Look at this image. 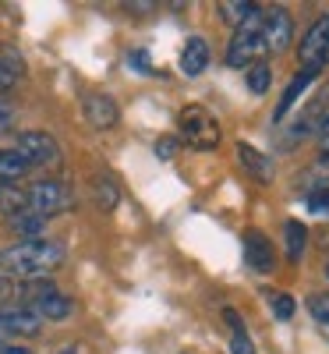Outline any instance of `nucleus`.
<instances>
[{"label":"nucleus","mask_w":329,"mask_h":354,"mask_svg":"<svg viewBox=\"0 0 329 354\" xmlns=\"http://www.w3.org/2000/svg\"><path fill=\"white\" fill-rule=\"evenodd\" d=\"M61 262H64V248L57 241H43V238L18 241L4 252V270L15 277H25V280H39L50 270H57Z\"/></svg>","instance_id":"1"},{"label":"nucleus","mask_w":329,"mask_h":354,"mask_svg":"<svg viewBox=\"0 0 329 354\" xmlns=\"http://www.w3.org/2000/svg\"><path fill=\"white\" fill-rule=\"evenodd\" d=\"M262 15L265 11H255L245 25L234 28V39L227 46V64L230 68H248V64L262 61V53H265V43H262Z\"/></svg>","instance_id":"2"},{"label":"nucleus","mask_w":329,"mask_h":354,"mask_svg":"<svg viewBox=\"0 0 329 354\" xmlns=\"http://www.w3.org/2000/svg\"><path fill=\"white\" fill-rule=\"evenodd\" d=\"M177 124H181V135L195 149H216L220 145V121L198 103H191L177 113Z\"/></svg>","instance_id":"3"},{"label":"nucleus","mask_w":329,"mask_h":354,"mask_svg":"<svg viewBox=\"0 0 329 354\" xmlns=\"http://www.w3.org/2000/svg\"><path fill=\"white\" fill-rule=\"evenodd\" d=\"M15 149L28 167H50V163L61 160V145H57V138L46 135V131H21Z\"/></svg>","instance_id":"4"},{"label":"nucleus","mask_w":329,"mask_h":354,"mask_svg":"<svg viewBox=\"0 0 329 354\" xmlns=\"http://www.w3.org/2000/svg\"><path fill=\"white\" fill-rule=\"evenodd\" d=\"M28 198V213H36L39 220L53 216V213H61L64 205H68V192L61 181H53V177H46V181H36L32 188L25 192Z\"/></svg>","instance_id":"5"},{"label":"nucleus","mask_w":329,"mask_h":354,"mask_svg":"<svg viewBox=\"0 0 329 354\" xmlns=\"http://www.w3.org/2000/svg\"><path fill=\"white\" fill-rule=\"evenodd\" d=\"M294 39V21H290V11L287 8H269L262 15V43H265V53H283Z\"/></svg>","instance_id":"6"},{"label":"nucleus","mask_w":329,"mask_h":354,"mask_svg":"<svg viewBox=\"0 0 329 354\" xmlns=\"http://www.w3.org/2000/svg\"><path fill=\"white\" fill-rule=\"evenodd\" d=\"M297 57H301V64L312 68V71H319L322 64H329V18H319L305 32Z\"/></svg>","instance_id":"7"},{"label":"nucleus","mask_w":329,"mask_h":354,"mask_svg":"<svg viewBox=\"0 0 329 354\" xmlns=\"http://www.w3.org/2000/svg\"><path fill=\"white\" fill-rule=\"evenodd\" d=\"M39 322L43 319L32 308H0V344L11 337H36Z\"/></svg>","instance_id":"8"},{"label":"nucleus","mask_w":329,"mask_h":354,"mask_svg":"<svg viewBox=\"0 0 329 354\" xmlns=\"http://www.w3.org/2000/svg\"><path fill=\"white\" fill-rule=\"evenodd\" d=\"M245 262L252 266L255 273H273L276 270V252H273V241L265 238L262 230H245Z\"/></svg>","instance_id":"9"},{"label":"nucleus","mask_w":329,"mask_h":354,"mask_svg":"<svg viewBox=\"0 0 329 354\" xmlns=\"http://www.w3.org/2000/svg\"><path fill=\"white\" fill-rule=\"evenodd\" d=\"M82 113H85V121L93 124V128H100V131L113 128L117 117H121V110H117V103H113L106 93H88V96L82 100Z\"/></svg>","instance_id":"10"},{"label":"nucleus","mask_w":329,"mask_h":354,"mask_svg":"<svg viewBox=\"0 0 329 354\" xmlns=\"http://www.w3.org/2000/svg\"><path fill=\"white\" fill-rule=\"evenodd\" d=\"M237 160H241V167L255 177L258 185H273V177H276V167H273V160H269L265 153H258L255 145H248V142H237Z\"/></svg>","instance_id":"11"},{"label":"nucleus","mask_w":329,"mask_h":354,"mask_svg":"<svg viewBox=\"0 0 329 354\" xmlns=\"http://www.w3.org/2000/svg\"><path fill=\"white\" fill-rule=\"evenodd\" d=\"M205 68H209V43L202 36H191L185 43V50H181V71L188 78H198Z\"/></svg>","instance_id":"12"},{"label":"nucleus","mask_w":329,"mask_h":354,"mask_svg":"<svg viewBox=\"0 0 329 354\" xmlns=\"http://www.w3.org/2000/svg\"><path fill=\"white\" fill-rule=\"evenodd\" d=\"M315 75H319V71L305 68L301 75H294V78H290V85L283 88V96H280V106H276V121H283V117H287V110H290V106H294L297 100L305 96V88H308V85L315 82Z\"/></svg>","instance_id":"13"},{"label":"nucleus","mask_w":329,"mask_h":354,"mask_svg":"<svg viewBox=\"0 0 329 354\" xmlns=\"http://www.w3.org/2000/svg\"><path fill=\"white\" fill-rule=\"evenodd\" d=\"M32 312H36L39 319H68V315L75 312V305H71V298H68V294L53 290V294H46V298L32 301Z\"/></svg>","instance_id":"14"},{"label":"nucleus","mask_w":329,"mask_h":354,"mask_svg":"<svg viewBox=\"0 0 329 354\" xmlns=\"http://www.w3.org/2000/svg\"><path fill=\"white\" fill-rule=\"evenodd\" d=\"M0 213L11 216V220L28 213V198H25V192L15 181H0Z\"/></svg>","instance_id":"15"},{"label":"nucleus","mask_w":329,"mask_h":354,"mask_svg":"<svg viewBox=\"0 0 329 354\" xmlns=\"http://www.w3.org/2000/svg\"><path fill=\"white\" fill-rule=\"evenodd\" d=\"M283 234H287V259H290V262H297V259L305 255V245H308V230H305V223L287 220Z\"/></svg>","instance_id":"16"},{"label":"nucleus","mask_w":329,"mask_h":354,"mask_svg":"<svg viewBox=\"0 0 329 354\" xmlns=\"http://www.w3.org/2000/svg\"><path fill=\"white\" fill-rule=\"evenodd\" d=\"M220 11H223V18L237 28V25H245L255 11H262V8H258V4H252V0H223Z\"/></svg>","instance_id":"17"},{"label":"nucleus","mask_w":329,"mask_h":354,"mask_svg":"<svg viewBox=\"0 0 329 354\" xmlns=\"http://www.w3.org/2000/svg\"><path fill=\"white\" fill-rule=\"evenodd\" d=\"M28 170V163L18 156V149H0V181H18Z\"/></svg>","instance_id":"18"},{"label":"nucleus","mask_w":329,"mask_h":354,"mask_svg":"<svg viewBox=\"0 0 329 354\" xmlns=\"http://www.w3.org/2000/svg\"><path fill=\"white\" fill-rule=\"evenodd\" d=\"M21 57H15L11 50L8 53H0V93H4V88H11L18 78H21Z\"/></svg>","instance_id":"19"},{"label":"nucleus","mask_w":329,"mask_h":354,"mask_svg":"<svg viewBox=\"0 0 329 354\" xmlns=\"http://www.w3.org/2000/svg\"><path fill=\"white\" fill-rule=\"evenodd\" d=\"M248 88H252L255 96H265L269 93V64L265 61L248 64Z\"/></svg>","instance_id":"20"},{"label":"nucleus","mask_w":329,"mask_h":354,"mask_svg":"<svg viewBox=\"0 0 329 354\" xmlns=\"http://www.w3.org/2000/svg\"><path fill=\"white\" fill-rule=\"evenodd\" d=\"M265 294H269V308H273V315L287 322L294 315V298H290V294H283V290H265Z\"/></svg>","instance_id":"21"},{"label":"nucleus","mask_w":329,"mask_h":354,"mask_svg":"<svg viewBox=\"0 0 329 354\" xmlns=\"http://www.w3.org/2000/svg\"><path fill=\"white\" fill-rule=\"evenodd\" d=\"M308 312L315 315V322L329 333V294H312L308 298Z\"/></svg>","instance_id":"22"},{"label":"nucleus","mask_w":329,"mask_h":354,"mask_svg":"<svg viewBox=\"0 0 329 354\" xmlns=\"http://www.w3.org/2000/svg\"><path fill=\"white\" fill-rule=\"evenodd\" d=\"M11 223L18 227V234H25V238H28V241H32V238H36V234L43 230V223H46V220H39L36 213H21V216H15Z\"/></svg>","instance_id":"23"},{"label":"nucleus","mask_w":329,"mask_h":354,"mask_svg":"<svg viewBox=\"0 0 329 354\" xmlns=\"http://www.w3.org/2000/svg\"><path fill=\"white\" fill-rule=\"evenodd\" d=\"M117 198H121V195H117L113 181H110V177H100V181H96V202L103 205V209H113Z\"/></svg>","instance_id":"24"},{"label":"nucleus","mask_w":329,"mask_h":354,"mask_svg":"<svg viewBox=\"0 0 329 354\" xmlns=\"http://www.w3.org/2000/svg\"><path fill=\"white\" fill-rule=\"evenodd\" d=\"M308 205L315 213H329V185L326 188H315L312 195H308Z\"/></svg>","instance_id":"25"},{"label":"nucleus","mask_w":329,"mask_h":354,"mask_svg":"<svg viewBox=\"0 0 329 354\" xmlns=\"http://www.w3.org/2000/svg\"><path fill=\"white\" fill-rule=\"evenodd\" d=\"M173 153H177V138H170V135H163V138L156 142V156H160V160H170Z\"/></svg>","instance_id":"26"},{"label":"nucleus","mask_w":329,"mask_h":354,"mask_svg":"<svg viewBox=\"0 0 329 354\" xmlns=\"http://www.w3.org/2000/svg\"><path fill=\"white\" fill-rule=\"evenodd\" d=\"M230 351H234V354H255V347H252V340H248L245 333H234V340H230Z\"/></svg>","instance_id":"27"},{"label":"nucleus","mask_w":329,"mask_h":354,"mask_svg":"<svg viewBox=\"0 0 329 354\" xmlns=\"http://www.w3.org/2000/svg\"><path fill=\"white\" fill-rule=\"evenodd\" d=\"M128 64H135V68H138V71H145V75L153 71V64H149V53H145V50H135V53H128Z\"/></svg>","instance_id":"28"},{"label":"nucleus","mask_w":329,"mask_h":354,"mask_svg":"<svg viewBox=\"0 0 329 354\" xmlns=\"http://www.w3.org/2000/svg\"><path fill=\"white\" fill-rule=\"evenodd\" d=\"M11 124H15V110H11V103L0 100V131H8Z\"/></svg>","instance_id":"29"},{"label":"nucleus","mask_w":329,"mask_h":354,"mask_svg":"<svg viewBox=\"0 0 329 354\" xmlns=\"http://www.w3.org/2000/svg\"><path fill=\"white\" fill-rule=\"evenodd\" d=\"M315 135H319V149L329 156V117H326V121L319 124V131H315Z\"/></svg>","instance_id":"30"},{"label":"nucleus","mask_w":329,"mask_h":354,"mask_svg":"<svg viewBox=\"0 0 329 354\" xmlns=\"http://www.w3.org/2000/svg\"><path fill=\"white\" fill-rule=\"evenodd\" d=\"M223 315H227V322L234 326V333H245V322H241V315H237L234 308H223Z\"/></svg>","instance_id":"31"},{"label":"nucleus","mask_w":329,"mask_h":354,"mask_svg":"<svg viewBox=\"0 0 329 354\" xmlns=\"http://www.w3.org/2000/svg\"><path fill=\"white\" fill-rule=\"evenodd\" d=\"M0 354H32L28 347H21V344H11V340H4L0 344Z\"/></svg>","instance_id":"32"},{"label":"nucleus","mask_w":329,"mask_h":354,"mask_svg":"<svg viewBox=\"0 0 329 354\" xmlns=\"http://www.w3.org/2000/svg\"><path fill=\"white\" fill-rule=\"evenodd\" d=\"M57 354H78V351L75 347H64V351H57Z\"/></svg>","instance_id":"33"},{"label":"nucleus","mask_w":329,"mask_h":354,"mask_svg":"<svg viewBox=\"0 0 329 354\" xmlns=\"http://www.w3.org/2000/svg\"><path fill=\"white\" fill-rule=\"evenodd\" d=\"M326 277H329V262H326Z\"/></svg>","instance_id":"34"}]
</instances>
